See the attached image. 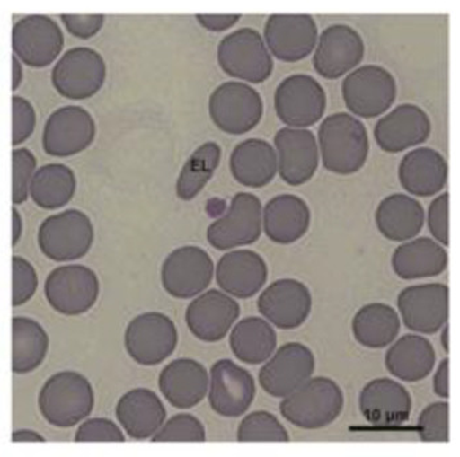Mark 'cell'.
Listing matches in <instances>:
<instances>
[{
  "mask_svg": "<svg viewBox=\"0 0 460 457\" xmlns=\"http://www.w3.org/2000/svg\"><path fill=\"white\" fill-rule=\"evenodd\" d=\"M316 142L322 163L336 175H352L362 170L370 153L367 128L349 112H335L324 118Z\"/></svg>",
  "mask_w": 460,
  "mask_h": 457,
  "instance_id": "1",
  "label": "cell"
},
{
  "mask_svg": "<svg viewBox=\"0 0 460 457\" xmlns=\"http://www.w3.org/2000/svg\"><path fill=\"white\" fill-rule=\"evenodd\" d=\"M95 392L90 380L76 371H60L44 382L38 409L44 420L57 428H73L90 417Z\"/></svg>",
  "mask_w": 460,
  "mask_h": 457,
  "instance_id": "2",
  "label": "cell"
},
{
  "mask_svg": "<svg viewBox=\"0 0 460 457\" xmlns=\"http://www.w3.org/2000/svg\"><path fill=\"white\" fill-rule=\"evenodd\" d=\"M344 393L341 385L330 377L308 379L288 398L280 401V414L300 429L326 428L341 415Z\"/></svg>",
  "mask_w": 460,
  "mask_h": 457,
  "instance_id": "3",
  "label": "cell"
},
{
  "mask_svg": "<svg viewBox=\"0 0 460 457\" xmlns=\"http://www.w3.org/2000/svg\"><path fill=\"white\" fill-rule=\"evenodd\" d=\"M95 241L90 216L70 208L46 217L38 231V246L46 258L57 263H71L84 258Z\"/></svg>",
  "mask_w": 460,
  "mask_h": 457,
  "instance_id": "4",
  "label": "cell"
},
{
  "mask_svg": "<svg viewBox=\"0 0 460 457\" xmlns=\"http://www.w3.org/2000/svg\"><path fill=\"white\" fill-rule=\"evenodd\" d=\"M217 63L223 73L243 83H263L274 71V60L263 37L252 27L236 30L220 40Z\"/></svg>",
  "mask_w": 460,
  "mask_h": 457,
  "instance_id": "5",
  "label": "cell"
},
{
  "mask_svg": "<svg viewBox=\"0 0 460 457\" xmlns=\"http://www.w3.org/2000/svg\"><path fill=\"white\" fill-rule=\"evenodd\" d=\"M101 282L98 275L84 264H65L49 272L44 283V296L60 315L81 316L98 302Z\"/></svg>",
  "mask_w": 460,
  "mask_h": 457,
  "instance_id": "6",
  "label": "cell"
},
{
  "mask_svg": "<svg viewBox=\"0 0 460 457\" xmlns=\"http://www.w3.org/2000/svg\"><path fill=\"white\" fill-rule=\"evenodd\" d=\"M263 111L261 93L243 82H225L209 95V118L226 134L252 131L261 123Z\"/></svg>",
  "mask_w": 460,
  "mask_h": 457,
  "instance_id": "7",
  "label": "cell"
},
{
  "mask_svg": "<svg viewBox=\"0 0 460 457\" xmlns=\"http://www.w3.org/2000/svg\"><path fill=\"white\" fill-rule=\"evenodd\" d=\"M396 81L382 66L365 65L347 74L341 83L344 104L354 117L371 119L391 109L396 99Z\"/></svg>",
  "mask_w": 460,
  "mask_h": 457,
  "instance_id": "8",
  "label": "cell"
},
{
  "mask_svg": "<svg viewBox=\"0 0 460 457\" xmlns=\"http://www.w3.org/2000/svg\"><path fill=\"white\" fill-rule=\"evenodd\" d=\"M103 57L90 47H74L66 51L51 71V83L63 98L84 101L93 98L106 83Z\"/></svg>",
  "mask_w": 460,
  "mask_h": 457,
  "instance_id": "9",
  "label": "cell"
},
{
  "mask_svg": "<svg viewBox=\"0 0 460 457\" xmlns=\"http://www.w3.org/2000/svg\"><path fill=\"white\" fill-rule=\"evenodd\" d=\"M179 333L170 316L156 311L135 316L125 331L128 356L145 367L161 365L175 352Z\"/></svg>",
  "mask_w": 460,
  "mask_h": 457,
  "instance_id": "10",
  "label": "cell"
},
{
  "mask_svg": "<svg viewBox=\"0 0 460 457\" xmlns=\"http://www.w3.org/2000/svg\"><path fill=\"white\" fill-rule=\"evenodd\" d=\"M261 199L252 192H239L231 199L227 211L208 228L209 246L217 250H233L250 246L261 238Z\"/></svg>",
  "mask_w": 460,
  "mask_h": 457,
  "instance_id": "11",
  "label": "cell"
},
{
  "mask_svg": "<svg viewBox=\"0 0 460 457\" xmlns=\"http://www.w3.org/2000/svg\"><path fill=\"white\" fill-rule=\"evenodd\" d=\"M215 277V264L208 250L181 246L168 253L161 268L164 291L175 299H194L208 291Z\"/></svg>",
  "mask_w": 460,
  "mask_h": 457,
  "instance_id": "12",
  "label": "cell"
},
{
  "mask_svg": "<svg viewBox=\"0 0 460 457\" xmlns=\"http://www.w3.org/2000/svg\"><path fill=\"white\" fill-rule=\"evenodd\" d=\"M275 112L290 128H307L323 118L327 95L314 76L295 74L283 79L275 90Z\"/></svg>",
  "mask_w": 460,
  "mask_h": 457,
  "instance_id": "13",
  "label": "cell"
},
{
  "mask_svg": "<svg viewBox=\"0 0 460 457\" xmlns=\"http://www.w3.org/2000/svg\"><path fill=\"white\" fill-rule=\"evenodd\" d=\"M399 318L418 335H434L447 324L450 288L443 283L410 286L398 294Z\"/></svg>",
  "mask_w": 460,
  "mask_h": 457,
  "instance_id": "14",
  "label": "cell"
},
{
  "mask_svg": "<svg viewBox=\"0 0 460 457\" xmlns=\"http://www.w3.org/2000/svg\"><path fill=\"white\" fill-rule=\"evenodd\" d=\"M208 376V399L212 411L227 418L246 415L256 396L252 373L231 359H220L212 365Z\"/></svg>",
  "mask_w": 460,
  "mask_h": 457,
  "instance_id": "15",
  "label": "cell"
},
{
  "mask_svg": "<svg viewBox=\"0 0 460 457\" xmlns=\"http://www.w3.org/2000/svg\"><path fill=\"white\" fill-rule=\"evenodd\" d=\"M315 371L314 352L297 341L283 344L259 371V384L267 395L285 399L311 379Z\"/></svg>",
  "mask_w": 460,
  "mask_h": 457,
  "instance_id": "16",
  "label": "cell"
},
{
  "mask_svg": "<svg viewBox=\"0 0 460 457\" xmlns=\"http://www.w3.org/2000/svg\"><path fill=\"white\" fill-rule=\"evenodd\" d=\"M13 55L32 68L49 67L60 57L65 35L57 21L47 15H27L19 19L11 34Z\"/></svg>",
  "mask_w": 460,
  "mask_h": 457,
  "instance_id": "17",
  "label": "cell"
},
{
  "mask_svg": "<svg viewBox=\"0 0 460 457\" xmlns=\"http://www.w3.org/2000/svg\"><path fill=\"white\" fill-rule=\"evenodd\" d=\"M95 135V120L87 110L81 106L60 107L46 120L42 147L47 155L70 158L87 150Z\"/></svg>",
  "mask_w": 460,
  "mask_h": 457,
  "instance_id": "18",
  "label": "cell"
},
{
  "mask_svg": "<svg viewBox=\"0 0 460 457\" xmlns=\"http://www.w3.org/2000/svg\"><path fill=\"white\" fill-rule=\"evenodd\" d=\"M319 30L308 13H272L264 24V43L282 62L305 59L315 49Z\"/></svg>",
  "mask_w": 460,
  "mask_h": 457,
  "instance_id": "19",
  "label": "cell"
},
{
  "mask_svg": "<svg viewBox=\"0 0 460 457\" xmlns=\"http://www.w3.org/2000/svg\"><path fill=\"white\" fill-rule=\"evenodd\" d=\"M313 294L300 280L285 277L267 286L258 297V311L274 329L296 330L310 318Z\"/></svg>",
  "mask_w": 460,
  "mask_h": 457,
  "instance_id": "20",
  "label": "cell"
},
{
  "mask_svg": "<svg viewBox=\"0 0 460 457\" xmlns=\"http://www.w3.org/2000/svg\"><path fill=\"white\" fill-rule=\"evenodd\" d=\"M365 52V40L357 30L347 24H332L318 37L314 68L322 78L335 81L358 67Z\"/></svg>",
  "mask_w": 460,
  "mask_h": 457,
  "instance_id": "21",
  "label": "cell"
},
{
  "mask_svg": "<svg viewBox=\"0 0 460 457\" xmlns=\"http://www.w3.org/2000/svg\"><path fill=\"white\" fill-rule=\"evenodd\" d=\"M241 316L236 299L220 290H208L194 297L186 310L190 332L205 343L223 340Z\"/></svg>",
  "mask_w": 460,
  "mask_h": 457,
  "instance_id": "22",
  "label": "cell"
},
{
  "mask_svg": "<svg viewBox=\"0 0 460 457\" xmlns=\"http://www.w3.org/2000/svg\"><path fill=\"white\" fill-rule=\"evenodd\" d=\"M278 172L285 183L302 186L315 175L319 167L316 136L307 128L285 127L275 134Z\"/></svg>",
  "mask_w": 460,
  "mask_h": 457,
  "instance_id": "23",
  "label": "cell"
},
{
  "mask_svg": "<svg viewBox=\"0 0 460 457\" xmlns=\"http://www.w3.org/2000/svg\"><path fill=\"white\" fill-rule=\"evenodd\" d=\"M359 409L373 426H402L411 415L412 398L407 388L396 380L377 377L360 391Z\"/></svg>",
  "mask_w": 460,
  "mask_h": 457,
  "instance_id": "24",
  "label": "cell"
},
{
  "mask_svg": "<svg viewBox=\"0 0 460 457\" xmlns=\"http://www.w3.org/2000/svg\"><path fill=\"white\" fill-rule=\"evenodd\" d=\"M214 277L220 291L234 299H250L266 286L269 267L255 250H233L219 259Z\"/></svg>",
  "mask_w": 460,
  "mask_h": 457,
  "instance_id": "25",
  "label": "cell"
},
{
  "mask_svg": "<svg viewBox=\"0 0 460 457\" xmlns=\"http://www.w3.org/2000/svg\"><path fill=\"white\" fill-rule=\"evenodd\" d=\"M431 128L427 112L417 104L406 103L377 120L374 137L385 153L396 154L426 142Z\"/></svg>",
  "mask_w": 460,
  "mask_h": 457,
  "instance_id": "26",
  "label": "cell"
},
{
  "mask_svg": "<svg viewBox=\"0 0 460 457\" xmlns=\"http://www.w3.org/2000/svg\"><path fill=\"white\" fill-rule=\"evenodd\" d=\"M208 371L202 363L181 357L161 371L158 387L173 409H191L208 398Z\"/></svg>",
  "mask_w": 460,
  "mask_h": 457,
  "instance_id": "27",
  "label": "cell"
},
{
  "mask_svg": "<svg viewBox=\"0 0 460 457\" xmlns=\"http://www.w3.org/2000/svg\"><path fill=\"white\" fill-rule=\"evenodd\" d=\"M118 423L127 436L134 440H151L167 420L164 401L148 388L127 391L115 407Z\"/></svg>",
  "mask_w": 460,
  "mask_h": 457,
  "instance_id": "28",
  "label": "cell"
},
{
  "mask_svg": "<svg viewBox=\"0 0 460 457\" xmlns=\"http://www.w3.org/2000/svg\"><path fill=\"white\" fill-rule=\"evenodd\" d=\"M311 209L302 198L277 195L261 211V227L270 241L282 246L300 241L310 230Z\"/></svg>",
  "mask_w": 460,
  "mask_h": 457,
  "instance_id": "29",
  "label": "cell"
},
{
  "mask_svg": "<svg viewBox=\"0 0 460 457\" xmlns=\"http://www.w3.org/2000/svg\"><path fill=\"white\" fill-rule=\"evenodd\" d=\"M398 176L401 186L409 194L419 198L434 197L447 184V161L434 148H415L402 158Z\"/></svg>",
  "mask_w": 460,
  "mask_h": 457,
  "instance_id": "30",
  "label": "cell"
},
{
  "mask_svg": "<svg viewBox=\"0 0 460 457\" xmlns=\"http://www.w3.org/2000/svg\"><path fill=\"white\" fill-rule=\"evenodd\" d=\"M385 365L395 379L417 382L434 371L437 352L429 338L418 333H407L388 347Z\"/></svg>",
  "mask_w": 460,
  "mask_h": 457,
  "instance_id": "31",
  "label": "cell"
},
{
  "mask_svg": "<svg viewBox=\"0 0 460 457\" xmlns=\"http://www.w3.org/2000/svg\"><path fill=\"white\" fill-rule=\"evenodd\" d=\"M447 266V250L426 236L404 242L391 256L393 271L403 280L439 277Z\"/></svg>",
  "mask_w": 460,
  "mask_h": 457,
  "instance_id": "32",
  "label": "cell"
},
{
  "mask_svg": "<svg viewBox=\"0 0 460 457\" xmlns=\"http://www.w3.org/2000/svg\"><path fill=\"white\" fill-rule=\"evenodd\" d=\"M426 212L415 198L393 194L382 200L376 212L379 233L391 242L412 241L423 230Z\"/></svg>",
  "mask_w": 460,
  "mask_h": 457,
  "instance_id": "33",
  "label": "cell"
},
{
  "mask_svg": "<svg viewBox=\"0 0 460 457\" xmlns=\"http://www.w3.org/2000/svg\"><path fill=\"white\" fill-rule=\"evenodd\" d=\"M234 179L249 189H261L274 180L278 173L275 148L263 139H246L230 155Z\"/></svg>",
  "mask_w": 460,
  "mask_h": 457,
  "instance_id": "34",
  "label": "cell"
},
{
  "mask_svg": "<svg viewBox=\"0 0 460 457\" xmlns=\"http://www.w3.org/2000/svg\"><path fill=\"white\" fill-rule=\"evenodd\" d=\"M228 335L231 352L244 365H263L278 347L274 327L259 316H249L236 321Z\"/></svg>",
  "mask_w": 460,
  "mask_h": 457,
  "instance_id": "35",
  "label": "cell"
},
{
  "mask_svg": "<svg viewBox=\"0 0 460 457\" xmlns=\"http://www.w3.org/2000/svg\"><path fill=\"white\" fill-rule=\"evenodd\" d=\"M401 318L395 308L385 303L363 305L352 319L355 340L370 349L390 347L401 332Z\"/></svg>",
  "mask_w": 460,
  "mask_h": 457,
  "instance_id": "36",
  "label": "cell"
},
{
  "mask_svg": "<svg viewBox=\"0 0 460 457\" xmlns=\"http://www.w3.org/2000/svg\"><path fill=\"white\" fill-rule=\"evenodd\" d=\"M13 355L11 368L16 374L34 373L43 365L49 349V333L42 324L27 316H15L11 321Z\"/></svg>",
  "mask_w": 460,
  "mask_h": 457,
  "instance_id": "37",
  "label": "cell"
},
{
  "mask_svg": "<svg viewBox=\"0 0 460 457\" xmlns=\"http://www.w3.org/2000/svg\"><path fill=\"white\" fill-rule=\"evenodd\" d=\"M75 192V172L62 163L44 164L38 168L30 184L32 202L49 211L67 206Z\"/></svg>",
  "mask_w": 460,
  "mask_h": 457,
  "instance_id": "38",
  "label": "cell"
},
{
  "mask_svg": "<svg viewBox=\"0 0 460 457\" xmlns=\"http://www.w3.org/2000/svg\"><path fill=\"white\" fill-rule=\"evenodd\" d=\"M222 159L217 143L206 142L187 159L176 180V197L183 202L195 199L214 176Z\"/></svg>",
  "mask_w": 460,
  "mask_h": 457,
  "instance_id": "39",
  "label": "cell"
},
{
  "mask_svg": "<svg viewBox=\"0 0 460 457\" xmlns=\"http://www.w3.org/2000/svg\"><path fill=\"white\" fill-rule=\"evenodd\" d=\"M236 440L241 443H288L290 434L277 416L261 409L242 418Z\"/></svg>",
  "mask_w": 460,
  "mask_h": 457,
  "instance_id": "40",
  "label": "cell"
},
{
  "mask_svg": "<svg viewBox=\"0 0 460 457\" xmlns=\"http://www.w3.org/2000/svg\"><path fill=\"white\" fill-rule=\"evenodd\" d=\"M208 439L206 426L197 416L176 414L164 421L154 435V443H202Z\"/></svg>",
  "mask_w": 460,
  "mask_h": 457,
  "instance_id": "41",
  "label": "cell"
},
{
  "mask_svg": "<svg viewBox=\"0 0 460 457\" xmlns=\"http://www.w3.org/2000/svg\"><path fill=\"white\" fill-rule=\"evenodd\" d=\"M417 428L421 442H450V404L447 401L429 404L419 415Z\"/></svg>",
  "mask_w": 460,
  "mask_h": 457,
  "instance_id": "42",
  "label": "cell"
},
{
  "mask_svg": "<svg viewBox=\"0 0 460 457\" xmlns=\"http://www.w3.org/2000/svg\"><path fill=\"white\" fill-rule=\"evenodd\" d=\"M13 203L23 205L30 197V184L37 168V158L29 148H13Z\"/></svg>",
  "mask_w": 460,
  "mask_h": 457,
  "instance_id": "43",
  "label": "cell"
},
{
  "mask_svg": "<svg viewBox=\"0 0 460 457\" xmlns=\"http://www.w3.org/2000/svg\"><path fill=\"white\" fill-rule=\"evenodd\" d=\"M76 443H123L126 434L119 424L107 417H88L76 429Z\"/></svg>",
  "mask_w": 460,
  "mask_h": 457,
  "instance_id": "44",
  "label": "cell"
},
{
  "mask_svg": "<svg viewBox=\"0 0 460 457\" xmlns=\"http://www.w3.org/2000/svg\"><path fill=\"white\" fill-rule=\"evenodd\" d=\"M37 269L27 259L22 256H13V307H22L29 303L37 294Z\"/></svg>",
  "mask_w": 460,
  "mask_h": 457,
  "instance_id": "45",
  "label": "cell"
},
{
  "mask_svg": "<svg viewBox=\"0 0 460 457\" xmlns=\"http://www.w3.org/2000/svg\"><path fill=\"white\" fill-rule=\"evenodd\" d=\"M13 147H19L34 134L37 112L23 96H13Z\"/></svg>",
  "mask_w": 460,
  "mask_h": 457,
  "instance_id": "46",
  "label": "cell"
},
{
  "mask_svg": "<svg viewBox=\"0 0 460 457\" xmlns=\"http://www.w3.org/2000/svg\"><path fill=\"white\" fill-rule=\"evenodd\" d=\"M447 192L438 195L427 209V225H429V233L432 238L440 246H450V224H448V206Z\"/></svg>",
  "mask_w": 460,
  "mask_h": 457,
  "instance_id": "47",
  "label": "cell"
},
{
  "mask_svg": "<svg viewBox=\"0 0 460 457\" xmlns=\"http://www.w3.org/2000/svg\"><path fill=\"white\" fill-rule=\"evenodd\" d=\"M66 30L78 40H91L103 29L106 16L102 13H90V15H76V13H63L60 15Z\"/></svg>",
  "mask_w": 460,
  "mask_h": 457,
  "instance_id": "48",
  "label": "cell"
},
{
  "mask_svg": "<svg viewBox=\"0 0 460 457\" xmlns=\"http://www.w3.org/2000/svg\"><path fill=\"white\" fill-rule=\"evenodd\" d=\"M241 13H226V15H212V13H199L197 15L198 23L203 29L212 32L227 31L241 21Z\"/></svg>",
  "mask_w": 460,
  "mask_h": 457,
  "instance_id": "49",
  "label": "cell"
},
{
  "mask_svg": "<svg viewBox=\"0 0 460 457\" xmlns=\"http://www.w3.org/2000/svg\"><path fill=\"white\" fill-rule=\"evenodd\" d=\"M432 390L438 398L447 400L450 399V360L443 359L435 370L432 379Z\"/></svg>",
  "mask_w": 460,
  "mask_h": 457,
  "instance_id": "50",
  "label": "cell"
},
{
  "mask_svg": "<svg viewBox=\"0 0 460 457\" xmlns=\"http://www.w3.org/2000/svg\"><path fill=\"white\" fill-rule=\"evenodd\" d=\"M11 442L13 443H43L46 442L43 435L40 432L30 428L15 429L11 435Z\"/></svg>",
  "mask_w": 460,
  "mask_h": 457,
  "instance_id": "51",
  "label": "cell"
},
{
  "mask_svg": "<svg viewBox=\"0 0 460 457\" xmlns=\"http://www.w3.org/2000/svg\"><path fill=\"white\" fill-rule=\"evenodd\" d=\"M11 215H13V238H11V246L15 247L16 244L19 243V241H21L22 235H23V217H22L18 208L15 207L11 209Z\"/></svg>",
  "mask_w": 460,
  "mask_h": 457,
  "instance_id": "52",
  "label": "cell"
},
{
  "mask_svg": "<svg viewBox=\"0 0 460 457\" xmlns=\"http://www.w3.org/2000/svg\"><path fill=\"white\" fill-rule=\"evenodd\" d=\"M13 83H11V88L13 91L18 90L21 87L22 82H23V66H22L21 60L13 54Z\"/></svg>",
  "mask_w": 460,
  "mask_h": 457,
  "instance_id": "53",
  "label": "cell"
},
{
  "mask_svg": "<svg viewBox=\"0 0 460 457\" xmlns=\"http://www.w3.org/2000/svg\"><path fill=\"white\" fill-rule=\"evenodd\" d=\"M440 331H442L440 338H442L443 349H445L446 352H450V329H448V324H446Z\"/></svg>",
  "mask_w": 460,
  "mask_h": 457,
  "instance_id": "54",
  "label": "cell"
}]
</instances>
